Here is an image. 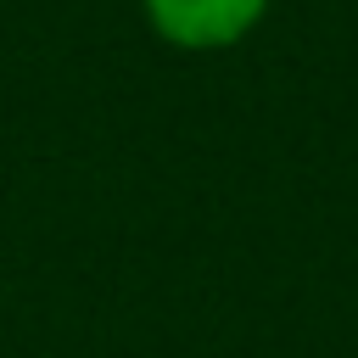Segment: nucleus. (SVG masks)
<instances>
[{
	"label": "nucleus",
	"mask_w": 358,
	"mask_h": 358,
	"mask_svg": "<svg viewBox=\"0 0 358 358\" xmlns=\"http://www.w3.org/2000/svg\"><path fill=\"white\" fill-rule=\"evenodd\" d=\"M140 6H145L151 34L179 45V50L241 45L268 11V0H140Z\"/></svg>",
	"instance_id": "f257e3e1"
}]
</instances>
